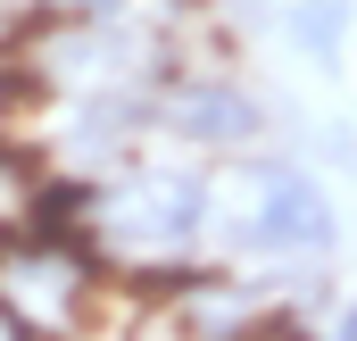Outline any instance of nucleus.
I'll return each instance as SVG.
<instances>
[{
  "mask_svg": "<svg viewBox=\"0 0 357 341\" xmlns=\"http://www.w3.org/2000/svg\"><path fill=\"white\" fill-rule=\"evenodd\" d=\"M216 217H225L233 250H250V258H324L333 233H341L324 183L307 167H291V159H250L225 183Z\"/></svg>",
  "mask_w": 357,
  "mask_h": 341,
  "instance_id": "nucleus-1",
  "label": "nucleus"
},
{
  "mask_svg": "<svg viewBox=\"0 0 357 341\" xmlns=\"http://www.w3.org/2000/svg\"><path fill=\"white\" fill-rule=\"evenodd\" d=\"M341 333H349V341H357V300H349V308H341Z\"/></svg>",
  "mask_w": 357,
  "mask_h": 341,
  "instance_id": "nucleus-6",
  "label": "nucleus"
},
{
  "mask_svg": "<svg viewBox=\"0 0 357 341\" xmlns=\"http://www.w3.org/2000/svg\"><path fill=\"white\" fill-rule=\"evenodd\" d=\"M158 117L175 125L183 142H208V150H233L258 133V100L233 84V75H191V84H167Z\"/></svg>",
  "mask_w": 357,
  "mask_h": 341,
  "instance_id": "nucleus-3",
  "label": "nucleus"
},
{
  "mask_svg": "<svg viewBox=\"0 0 357 341\" xmlns=\"http://www.w3.org/2000/svg\"><path fill=\"white\" fill-rule=\"evenodd\" d=\"M67 8H75V17H116L125 0H67Z\"/></svg>",
  "mask_w": 357,
  "mask_h": 341,
  "instance_id": "nucleus-5",
  "label": "nucleus"
},
{
  "mask_svg": "<svg viewBox=\"0 0 357 341\" xmlns=\"http://www.w3.org/2000/svg\"><path fill=\"white\" fill-rule=\"evenodd\" d=\"M291 42L316 59V67H341V42H349V25H357V0H291Z\"/></svg>",
  "mask_w": 357,
  "mask_h": 341,
  "instance_id": "nucleus-4",
  "label": "nucleus"
},
{
  "mask_svg": "<svg viewBox=\"0 0 357 341\" xmlns=\"http://www.w3.org/2000/svg\"><path fill=\"white\" fill-rule=\"evenodd\" d=\"M84 225L100 242H116V250L175 258L216 225V200H208L199 175H183V167H142V175H125V183H100Z\"/></svg>",
  "mask_w": 357,
  "mask_h": 341,
  "instance_id": "nucleus-2",
  "label": "nucleus"
}]
</instances>
